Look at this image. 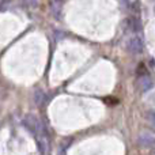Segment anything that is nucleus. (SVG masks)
<instances>
[{
    "instance_id": "obj_3",
    "label": "nucleus",
    "mask_w": 155,
    "mask_h": 155,
    "mask_svg": "<svg viewBox=\"0 0 155 155\" xmlns=\"http://www.w3.org/2000/svg\"><path fill=\"white\" fill-rule=\"evenodd\" d=\"M153 86H154V82L148 74L139 75V78H137V90H139L140 93H146V91L151 90Z\"/></svg>"
},
{
    "instance_id": "obj_5",
    "label": "nucleus",
    "mask_w": 155,
    "mask_h": 155,
    "mask_svg": "<svg viewBox=\"0 0 155 155\" xmlns=\"http://www.w3.org/2000/svg\"><path fill=\"white\" fill-rule=\"evenodd\" d=\"M38 123H40V120H38L34 114H26L25 116V118H23L25 128H26L31 135H35V132H37Z\"/></svg>"
},
{
    "instance_id": "obj_6",
    "label": "nucleus",
    "mask_w": 155,
    "mask_h": 155,
    "mask_svg": "<svg viewBox=\"0 0 155 155\" xmlns=\"http://www.w3.org/2000/svg\"><path fill=\"white\" fill-rule=\"evenodd\" d=\"M34 101H35V104H37L38 106H42V105L45 104L46 94H45V91H44L42 88H37V90L34 91Z\"/></svg>"
},
{
    "instance_id": "obj_1",
    "label": "nucleus",
    "mask_w": 155,
    "mask_h": 155,
    "mask_svg": "<svg viewBox=\"0 0 155 155\" xmlns=\"http://www.w3.org/2000/svg\"><path fill=\"white\" fill-rule=\"evenodd\" d=\"M38 140V147H40L41 153L44 155H46V153L49 151V136L46 134V129H45V125L42 124V121L40 120L38 123V128H37V132L34 135Z\"/></svg>"
},
{
    "instance_id": "obj_2",
    "label": "nucleus",
    "mask_w": 155,
    "mask_h": 155,
    "mask_svg": "<svg viewBox=\"0 0 155 155\" xmlns=\"http://www.w3.org/2000/svg\"><path fill=\"white\" fill-rule=\"evenodd\" d=\"M137 143L144 148H151L155 146V135L150 131H142L137 136Z\"/></svg>"
},
{
    "instance_id": "obj_7",
    "label": "nucleus",
    "mask_w": 155,
    "mask_h": 155,
    "mask_svg": "<svg viewBox=\"0 0 155 155\" xmlns=\"http://www.w3.org/2000/svg\"><path fill=\"white\" fill-rule=\"evenodd\" d=\"M147 117H148V121L151 123V125L155 128V112H154V110H150V112H148Z\"/></svg>"
},
{
    "instance_id": "obj_4",
    "label": "nucleus",
    "mask_w": 155,
    "mask_h": 155,
    "mask_svg": "<svg viewBox=\"0 0 155 155\" xmlns=\"http://www.w3.org/2000/svg\"><path fill=\"white\" fill-rule=\"evenodd\" d=\"M143 41L140 40L139 37H134L128 41L127 44V51L129 52L131 54H140L143 52Z\"/></svg>"
}]
</instances>
